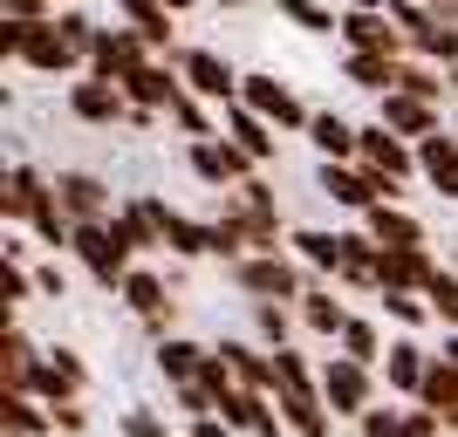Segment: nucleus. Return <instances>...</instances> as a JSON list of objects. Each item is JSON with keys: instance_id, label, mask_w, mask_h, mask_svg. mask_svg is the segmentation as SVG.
<instances>
[{"instance_id": "obj_20", "label": "nucleus", "mask_w": 458, "mask_h": 437, "mask_svg": "<svg viewBox=\"0 0 458 437\" xmlns=\"http://www.w3.org/2000/svg\"><path fill=\"white\" fill-rule=\"evenodd\" d=\"M363 226H369V240H377V247H424V219H411V212L390 206V198L363 212Z\"/></svg>"}, {"instance_id": "obj_21", "label": "nucleus", "mask_w": 458, "mask_h": 437, "mask_svg": "<svg viewBox=\"0 0 458 437\" xmlns=\"http://www.w3.org/2000/svg\"><path fill=\"white\" fill-rule=\"evenodd\" d=\"M41 191H48L41 164H14V172H7V185H0V219L28 226V212H35V198H41Z\"/></svg>"}, {"instance_id": "obj_54", "label": "nucleus", "mask_w": 458, "mask_h": 437, "mask_svg": "<svg viewBox=\"0 0 458 437\" xmlns=\"http://www.w3.org/2000/svg\"><path fill=\"white\" fill-rule=\"evenodd\" d=\"M445 76H452V96H458V62H452V69H445Z\"/></svg>"}, {"instance_id": "obj_41", "label": "nucleus", "mask_w": 458, "mask_h": 437, "mask_svg": "<svg viewBox=\"0 0 458 437\" xmlns=\"http://www.w3.org/2000/svg\"><path fill=\"white\" fill-rule=\"evenodd\" d=\"M281 417H287L294 437H328V417H335V410H328L322 397H301V403H281Z\"/></svg>"}, {"instance_id": "obj_36", "label": "nucleus", "mask_w": 458, "mask_h": 437, "mask_svg": "<svg viewBox=\"0 0 458 437\" xmlns=\"http://www.w3.org/2000/svg\"><path fill=\"white\" fill-rule=\"evenodd\" d=\"M131 28L151 41L157 55H165V48H178V41H172L178 28H172V7H165V0H144V7H131Z\"/></svg>"}, {"instance_id": "obj_28", "label": "nucleus", "mask_w": 458, "mask_h": 437, "mask_svg": "<svg viewBox=\"0 0 458 437\" xmlns=\"http://www.w3.org/2000/svg\"><path fill=\"white\" fill-rule=\"evenodd\" d=\"M397 62L403 55H369V48H349V55H343V76L349 82H356V89H397Z\"/></svg>"}, {"instance_id": "obj_44", "label": "nucleus", "mask_w": 458, "mask_h": 437, "mask_svg": "<svg viewBox=\"0 0 458 437\" xmlns=\"http://www.w3.org/2000/svg\"><path fill=\"white\" fill-rule=\"evenodd\" d=\"M424 301H431V315H438L445 328H458V273H431Z\"/></svg>"}, {"instance_id": "obj_16", "label": "nucleus", "mask_w": 458, "mask_h": 437, "mask_svg": "<svg viewBox=\"0 0 458 437\" xmlns=\"http://www.w3.org/2000/svg\"><path fill=\"white\" fill-rule=\"evenodd\" d=\"M219 110H226V137H233V144H240L253 164H274V123H267V116L253 110V103H240V96L219 103Z\"/></svg>"}, {"instance_id": "obj_39", "label": "nucleus", "mask_w": 458, "mask_h": 437, "mask_svg": "<svg viewBox=\"0 0 458 437\" xmlns=\"http://www.w3.org/2000/svg\"><path fill=\"white\" fill-rule=\"evenodd\" d=\"M335 342H343V356H356V362H383V328L363 322V315H349Z\"/></svg>"}, {"instance_id": "obj_23", "label": "nucleus", "mask_w": 458, "mask_h": 437, "mask_svg": "<svg viewBox=\"0 0 458 437\" xmlns=\"http://www.w3.org/2000/svg\"><path fill=\"white\" fill-rule=\"evenodd\" d=\"M424 369H431L424 349H411V342H390V349H383V382H390L397 397H418V390H424Z\"/></svg>"}, {"instance_id": "obj_27", "label": "nucleus", "mask_w": 458, "mask_h": 437, "mask_svg": "<svg viewBox=\"0 0 458 437\" xmlns=\"http://www.w3.org/2000/svg\"><path fill=\"white\" fill-rule=\"evenodd\" d=\"M206 356H212V349L185 342V335H157V376H165V382H191L199 369H206Z\"/></svg>"}, {"instance_id": "obj_57", "label": "nucleus", "mask_w": 458, "mask_h": 437, "mask_svg": "<svg viewBox=\"0 0 458 437\" xmlns=\"http://www.w3.org/2000/svg\"><path fill=\"white\" fill-rule=\"evenodd\" d=\"M445 356H452V362H458V335H452V349H445Z\"/></svg>"}, {"instance_id": "obj_55", "label": "nucleus", "mask_w": 458, "mask_h": 437, "mask_svg": "<svg viewBox=\"0 0 458 437\" xmlns=\"http://www.w3.org/2000/svg\"><path fill=\"white\" fill-rule=\"evenodd\" d=\"M212 7H247V0H212Z\"/></svg>"}, {"instance_id": "obj_25", "label": "nucleus", "mask_w": 458, "mask_h": 437, "mask_svg": "<svg viewBox=\"0 0 458 437\" xmlns=\"http://www.w3.org/2000/svg\"><path fill=\"white\" fill-rule=\"evenodd\" d=\"M308 144H315L322 157H356L363 130H356V123H343L335 110H315V116H308Z\"/></svg>"}, {"instance_id": "obj_48", "label": "nucleus", "mask_w": 458, "mask_h": 437, "mask_svg": "<svg viewBox=\"0 0 458 437\" xmlns=\"http://www.w3.org/2000/svg\"><path fill=\"white\" fill-rule=\"evenodd\" d=\"M383 307H390L397 322H418V315H424L431 301H424V294H390V287H383Z\"/></svg>"}, {"instance_id": "obj_56", "label": "nucleus", "mask_w": 458, "mask_h": 437, "mask_svg": "<svg viewBox=\"0 0 458 437\" xmlns=\"http://www.w3.org/2000/svg\"><path fill=\"white\" fill-rule=\"evenodd\" d=\"M349 7H383V0H349Z\"/></svg>"}, {"instance_id": "obj_5", "label": "nucleus", "mask_w": 458, "mask_h": 437, "mask_svg": "<svg viewBox=\"0 0 458 437\" xmlns=\"http://www.w3.org/2000/svg\"><path fill=\"white\" fill-rule=\"evenodd\" d=\"M151 55H157V48H151L144 35H137V28H103L82 69H89V76H103V82H131V76H137V69H144Z\"/></svg>"}, {"instance_id": "obj_1", "label": "nucleus", "mask_w": 458, "mask_h": 437, "mask_svg": "<svg viewBox=\"0 0 458 437\" xmlns=\"http://www.w3.org/2000/svg\"><path fill=\"white\" fill-rule=\"evenodd\" d=\"M69 253L82 260V273H89L96 287H110V294H123V273H131L137 253L116 240L110 212H96V219H76V240H69Z\"/></svg>"}, {"instance_id": "obj_51", "label": "nucleus", "mask_w": 458, "mask_h": 437, "mask_svg": "<svg viewBox=\"0 0 458 437\" xmlns=\"http://www.w3.org/2000/svg\"><path fill=\"white\" fill-rule=\"evenodd\" d=\"M48 417H55V431H82V403L69 397V403H48Z\"/></svg>"}, {"instance_id": "obj_59", "label": "nucleus", "mask_w": 458, "mask_h": 437, "mask_svg": "<svg viewBox=\"0 0 458 437\" xmlns=\"http://www.w3.org/2000/svg\"><path fill=\"white\" fill-rule=\"evenodd\" d=\"M55 7H69V0H55Z\"/></svg>"}, {"instance_id": "obj_2", "label": "nucleus", "mask_w": 458, "mask_h": 437, "mask_svg": "<svg viewBox=\"0 0 458 437\" xmlns=\"http://www.w3.org/2000/svg\"><path fill=\"white\" fill-rule=\"evenodd\" d=\"M233 281L247 287L253 301H301L308 287H315V273H308L301 260H287V253H247V260L233 266Z\"/></svg>"}, {"instance_id": "obj_14", "label": "nucleus", "mask_w": 458, "mask_h": 437, "mask_svg": "<svg viewBox=\"0 0 458 437\" xmlns=\"http://www.w3.org/2000/svg\"><path fill=\"white\" fill-rule=\"evenodd\" d=\"M123 89H131L137 110H172L178 96H185V76H178V62H172V55H151L131 82H123Z\"/></svg>"}, {"instance_id": "obj_30", "label": "nucleus", "mask_w": 458, "mask_h": 437, "mask_svg": "<svg viewBox=\"0 0 458 437\" xmlns=\"http://www.w3.org/2000/svg\"><path fill=\"white\" fill-rule=\"evenodd\" d=\"M377 240H369V226L363 232H343V281L349 287H377Z\"/></svg>"}, {"instance_id": "obj_32", "label": "nucleus", "mask_w": 458, "mask_h": 437, "mask_svg": "<svg viewBox=\"0 0 458 437\" xmlns=\"http://www.w3.org/2000/svg\"><path fill=\"white\" fill-rule=\"evenodd\" d=\"M0 417H7V437H41V431H55V417H41L28 390H0Z\"/></svg>"}, {"instance_id": "obj_4", "label": "nucleus", "mask_w": 458, "mask_h": 437, "mask_svg": "<svg viewBox=\"0 0 458 437\" xmlns=\"http://www.w3.org/2000/svg\"><path fill=\"white\" fill-rule=\"evenodd\" d=\"M356 157H363L369 172L383 178V198H397V185L418 172V144H411V137H397L390 123H369L363 144H356Z\"/></svg>"}, {"instance_id": "obj_53", "label": "nucleus", "mask_w": 458, "mask_h": 437, "mask_svg": "<svg viewBox=\"0 0 458 437\" xmlns=\"http://www.w3.org/2000/svg\"><path fill=\"white\" fill-rule=\"evenodd\" d=\"M424 7H431L438 21H458V0H424Z\"/></svg>"}, {"instance_id": "obj_15", "label": "nucleus", "mask_w": 458, "mask_h": 437, "mask_svg": "<svg viewBox=\"0 0 458 437\" xmlns=\"http://www.w3.org/2000/svg\"><path fill=\"white\" fill-rule=\"evenodd\" d=\"M383 123L418 144V137L445 130V110H438V103H424V96H411V89H383Z\"/></svg>"}, {"instance_id": "obj_34", "label": "nucleus", "mask_w": 458, "mask_h": 437, "mask_svg": "<svg viewBox=\"0 0 458 437\" xmlns=\"http://www.w3.org/2000/svg\"><path fill=\"white\" fill-rule=\"evenodd\" d=\"M219 356L233 362V376L253 390H274V349H247V342H219Z\"/></svg>"}, {"instance_id": "obj_13", "label": "nucleus", "mask_w": 458, "mask_h": 437, "mask_svg": "<svg viewBox=\"0 0 458 437\" xmlns=\"http://www.w3.org/2000/svg\"><path fill=\"white\" fill-rule=\"evenodd\" d=\"M89 390V369H82V356L76 349H48L41 356V369H35V390L28 397H41V403H69V397H82Z\"/></svg>"}, {"instance_id": "obj_17", "label": "nucleus", "mask_w": 458, "mask_h": 437, "mask_svg": "<svg viewBox=\"0 0 458 437\" xmlns=\"http://www.w3.org/2000/svg\"><path fill=\"white\" fill-rule=\"evenodd\" d=\"M123 301H131V315H137L144 328H157V335L172 328V294H165V281H157V273L131 266V273H123Z\"/></svg>"}, {"instance_id": "obj_49", "label": "nucleus", "mask_w": 458, "mask_h": 437, "mask_svg": "<svg viewBox=\"0 0 458 437\" xmlns=\"http://www.w3.org/2000/svg\"><path fill=\"white\" fill-rule=\"evenodd\" d=\"M123 437H172V431H165L151 410H131V417H123Z\"/></svg>"}, {"instance_id": "obj_22", "label": "nucleus", "mask_w": 458, "mask_h": 437, "mask_svg": "<svg viewBox=\"0 0 458 437\" xmlns=\"http://www.w3.org/2000/svg\"><path fill=\"white\" fill-rule=\"evenodd\" d=\"M301 397H322V376L294 349H274V403H301Z\"/></svg>"}, {"instance_id": "obj_35", "label": "nucleus", "mask_w": 458, "mask_h": 437, "mask_svg": "<svg viewBox=\"0 0 458 437\" xmlns=\"http://www.w3.org/2000/svg\"><path fill=\"white\" fill-rule=\"evenodd\" d=\"M418 403H431V410H445V417L458 410V362H452V356H431V369H424V390H418Z\"/></svg>"}, {"instance_id": "obj_9", "label": "nucleus", "mask_w": 458, "mask_h": 437, "mask_svg": "<svg viewBox=\"0 0 458 437\" xmlns=\"http://www.w3.org/2000/svg\"><path fill=\"white\" fill-rule=\"evenodd\" d=\"M369 362H356V356H328V369H322V403L335 410V417H363L369 410Z\"/></svg>"}, {"instance_id": "obj_11", "label": "nucleus", "mask_w": 458, "mask_h": 437, "mask_svg": "<svg viewBox=\"0 0 458 437\" xmlns=\"http://www.w3.org/2000/svg\"><path fill=\"white\" fill-rule=\"evenodd\" d=\"M240 103H253L274 130H308V116H315L301 96L287 89V82H274V76H247V82H240Z\"/></svg>"}, {"instance_id": "obj_10", "label": "nucleus", "mask_w": 458, "mask_h": 437, "mask_svg": "<svg viewBox=\"0 0 458 437\" xmlns=\"http://www.w3.org/2000/svg\"><path fill=\"white\" fill-rule=\"evenodd\" d=\"M76 48L62 41V28H55V14H41V21H28V35H21V69H35V76H69L76 69Z\"/></svg>"}, {"instance_id": "obj_18", "label": "nucleus", "mask_w": 458, "mask_h": 437, "mask_svg": "<svg viewBox=\"0 0 458 437\" xmlns=\"http://www.w3.org/2000/svg\"><path fill=\"white\" fill-rule=\"evenodd\" d=\"M294 315H301V328H315L322 342H335V335H343V322H349L343 294H335V287H322V281H315L301 301H294Z\"/></svg>"}, {"instance_id": "obj_33", "label": "nucleus", "mask_w": 458, "mask_h": 437, "mask_svg": "<svg viewBox=\"0 0 458 437\" xmlns=\"http://www.w3.org/2000/svg\"><path fill=\"white\" fill-rule=\"evenodd\" d=\"M397 89L424 96V103H445V96H452V76H445L438 62H411V55H403L397 62Z\"/></svg>"}, {"instance_id": "obj_8", "label": "nucleus", "mask_w": 458, "mask_h": 437, "mask_svg": "<svg viewBox=\"0 0 458 437\" xmlns=\"http://www.w3.org/2000/svg\"><path fill=\"white\" fill-rule=\"evenodd\" d=\"M343 41L349 48H369V55H411V35L397 28L390 7H349L343 14Z\"/></svg>"}, {"instance_id": "obj_50", "label": "nucleus", "mask_w": 458, "mask_h": 437, "mask_svg": "<svg viewBox=\"0 0 458 437\" xmlns=\"http://www.w3.org/2000/svg\"><path fill=\"white\" fill-rule=\"evenodd\" d=\"M0 14H21V21H41V14H55V0H0Z\"/></svg>"}, {"instance_id": "obj_12", "label": "nucleus", "mask_w": 458, "mask_h": 437, "mask_svg": "<svg viewBox=\"0 0 458 437\" xmlns=\"http://www.w3.org/2000/svg\"><path fill=\"white\" fill-rule=\"evenodd\" d=\"M431 273H438V260L424 247H383L377 253V287H390V294H424Z\"/></svg>"}, {"instance_id": "obj_37", "label": "nucleus", "mask_w": 458, "mask_h": 437, "mask_svg": "<svg viewBox=\"0 0 458 437\" xmlns=\"http://www.w3.org/2000/svg\"><path fill=\"white\" fill-rule=\"evenodd\" d=\"M294 28H308V35H343V14L335 7H322V0H274Z\"/></svg>"}, {"instance_id": "obj_19", "label": "nucleus", "mask_w": 458, "mask_h": 437, "mask_svg": "<svg viewBox=\"0 0 458 437\" xmlns=\"http://www.w3.org/2000/svg\"><path fill=\"white\" fill-rule=\"evenodd\" d=\"M226 212L240 219V232H247V253H281V240H287L281 206H240V198H226Z\"/></svg>"}, {"instance_id": "obj_46", "label": "nucleus", "mask_w": 458, "mask_h": 437, "mask_svg": "<svg viewBox=\"0 0 458 437\" xmlns=\"http://www.w3.org/2000/svg\"><path fill=\"white\" fill-rule=\"evenodd\" d=\"M172 397L185 403L191 417H212V410H219V390H206V382H199V376H191V382H172Z\"/></svg>"}, {"instance_id": "obj_31", "label": "nucleus", "mask_w": 458, "mask_h": 437, "mask_svg": "<svg viewBox=\"0 0 458 437\" xmlns=\"http://www.w3.org/2000/svg\"><path fill=\"white\" fill-rule=\"evenodd\" d=\"M157 226H165V247H172L178 260H199V253H206V226L185 219L178 206H157Z\"/></svg>"}, {"instance_id": "obj_38", "label": "nucleus", "mask_w": 458, "mask_h": 437, "mask_svg": "<svg viewBox=\"0 0 458 437\" xmlns=\"http://www.w3.org/2000/svg\"><path fill=\"white\" fill-rule=\"evenodd\" d=\"M165 116H172V123H178V130H185V144H191V137H219V116H212L206 110V96H178V103H172V110H165Z\"/></svg>"}, {"instance_id": "obj_40", "label": "nucleus", "mask_w": 458, "mask_h": 437, "mask_svg": "<svg viewBox=\"0 0 458 437\" xmlns=\"http://www.w3.org/2000/svg\"><path fill=\"white\" fill-rule=\"evenodd\" d=\"M206 253H219V260H247V232H240V219H233L226 206H219V219H206Z\"/></svg>"}, {"instance_id": "obj_3", "label": "nucleus", "mask_w": 458, "mask_h": 437, "mask_svg": "<svg viewBox=\"0 0 458 437\" xmlns=\"http://www.w3.org/2000/svg\"><path fill=\"white\" fill-rule=\"evenodd\" d=\"M185 164H191V178H199V185H212V191H233L247 172H260V164H253V157L240 151L226 130H219V137H191V144H185Z\"/></svg>"}, {"instance_id": "obj_45", "label": "nucleus", "mask_w": 458, "mask_h": 437, "mask_svg": "<svg viewBox=\"0 0 458 437\" xmlns=\"http://www.w3.org/2000/svg\"><path fill=\"white\" fill-rule=\"evenodd\" d=\"M0 281H7V322H21V307H28V294H35V281H28V266L7 253V266H0Z\"/></svg>"}, {"instance_id": "obj_7", "label": "nucleus", "mask_w": 458, "mask_h": 437, "mask_svg": "<svg viewBox=\"0 0 458 437\" xmlns=\"http://www.w3.org/2000/svg\"><path fill=\"white\" fill-rule=\"evenodd\" d=\"M69 116L89 123V130H110V123L131 116V89H123V82H103V76H76V89H69Z\"/></svg>"}, {"instance_id": "obj_43", "label": "nucleus", "mask_w": 458, "mask_h": 437, "mask_svg": "<svg viewBox=\"0 0 458 437\" xmlns=\"http://www.w3.org/2000/svg\"><path fill=\"white\" fill-rule=\"evenodd\" d=\"M253 335L267 349H287V335H294V315H287V301H260L253 307Z\"/></svg>"}, {"instance_id": "obj_29", "label": "nucleus", "mask_w": 458, "mask_h": 437, "mask_svg": "<svg viewBox=\"0 0 458 437\" xmlns=\"http://www.w3.org/2000/svg\"><path fill=\"white\" fill-rule=\"evenodd\" d=\"M35 369H41V356H35V342H28V328L7 322V369H0V390H35Z\"/></svg>"}, {"instance_id": "obj_42", "label": "nucleus", "mask_w": 458, "mask_h": 437, "mask_svg": "<svg viewBox=\"0 0 458 437\" xmlns=\"http://www.w3.org/2000/svg\"><path fill=\"white\" fill-rule=\"evenodd\" d=\"M55 28H62V41H69V48H76V55L89 62V48H96V35H103V28H96V21L82 14L76 0H69V7H55Z\"/></svg>"}, {"instance_id": "obj_58", "label": "nucleus", "mask_w": 458, "mask_h": 437, "mask_svg": "<svg viewBox=\"0 0 458 437\" xmlns=\"http://www.w3.org/2000/svg\"><path fill=\"white\" fill-rule=\"evenodd\" d=\"M452 137H458V116H452Z\"/></svg>"}, {"instance_id": "obj_52", "label": "nucleus", "mask_w": 458, "mask_h": 437, "mask_svg": "<svg viewBox=\"0 0 458 437\" xmlns=\"http://www.w3.org/2000/svg\"><path fill=\"white\" fill-rule=\"evenodd\" d=\"M185 437H233V424L212 410V417H191V431H185Z\"/></svg>"}, {"instance_id": "obj_47", "label": "nucleus", "mask_w": 458, "mask_h": 437, "mask_svg": "<svg viewBox=\"0 0 458 437\" xmlns=\"http://www.w3.org/2000/svg\"><path fill=\"white\" fill-rule=\"evenodd\" d=\"M356 424H363V437H397L403 431V410H377V403H369Z\"/></svg>"}, {"instance_id": "obj_24", "label": "nucleus", "mask_w": 458, "mask_h": 437, "mask_svg": "<svg viewBox=\"0 0 458 437\" xmlns=\"http://www.w3.org/2000/svg\"><path fill=\"white\" fill-rule=\"evenodd\" d=\"M55 191H62V206L76 212V219L110 212V191H103V178H96V172H55Z\"/></svg>"}, {"instance_id": "obj_26", "label": "nucleus", "mask_w": 458, "mask_h": 437, "mask_svg": "<svg viewBox=\"0 0 458 437\" xmlns=\"http://www.w3.org/2000/svg\"><path fill=\"white\" fill-rule=\"evenodd\" d=\"M294 260H301L308 273H343V232L301 226V232H294Z\"/></svg>"}, {"instance_id": "obj_6", "label": "nucleus", "mask_w": 458, "mask_h": 437, "mask_svg": "<svg viewBox=\"0 0 458 437\" xmlns=\"http://www.w3.org/2000/svg\"><path fill=\"white\" fill-rule=\"evenodd\" d=\"M165 55L178 62L185 89H191V96H206V103H233V96H240V82H247V76H233V62H226V55H212V48H165Z\"/></svg>"}]
</instances>
